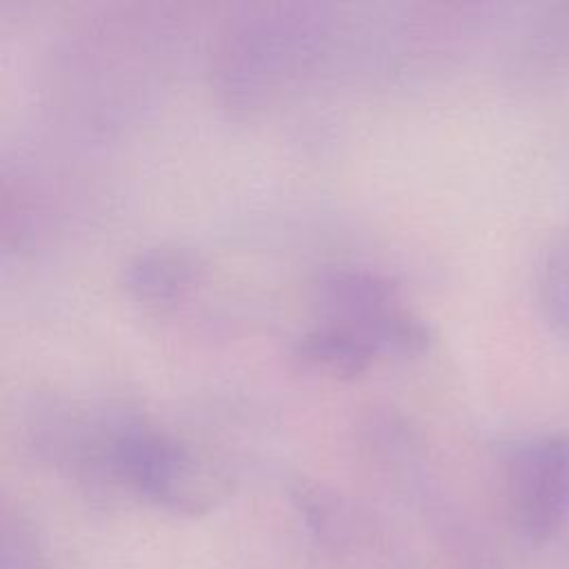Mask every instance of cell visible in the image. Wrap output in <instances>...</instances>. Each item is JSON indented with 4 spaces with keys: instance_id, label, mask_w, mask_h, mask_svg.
<instances>
[{
    "instance_id": "1",
    "label": "cell",
    "mask_w": 569,
    "mask_h": 569,
    "mask_svg": "<svg viewBox=\"0 0 569 569\" xmlns=\"http://www.w3.org/2000/svg\"><path fill=\"white\" fill-rule=\"evenodd\" d=\"M111 487L116 500L200 516L229 496L231 478L196 445L124 409L111 449Z\"/></svg>"
},
{
    "instance_id": "2",
    "label": "cell",
    "mask_w": 569,
    "mask_h": 569,
    "mask_svg": "<svg viewBox=\"0 0 569 569\" xmlns=\"http://www.w3.org/2000/svg\"><path fill=\"white\" fill-rule=\"evenodd\" d=\"M502 487L518 538L533 547L551 542L569 516V436L547 433L511 445Z\"/></svg>"
},
{
    "instance_id": "3",
    "label": "cell",
    "mask_w": 569,
    "mask_h": 569,
    "mask_svg": "<svg viewBox=\"0 0 569 569\" xmlns=\"http://www.w3.org/2000/svg\"><path fill=\"white\" fill-rule=\"evenodd\" d=\"M309 300L320 322L369 333L400 307L398 284L369 267L325 264L309 282Z\"/></svg>"
},
{
    "instance_id": "4",
    "label": "cell",
    "mask_w": 569,
    "mask_h": 569,
    "mask_svg": "<svg viewBox=\"0 0 569 569\" xmlns=\"http://www.w3.org/2000/svg\"><path fill=\"white\" fill-rule=\"evenodd\" d=\"M200 253L184 244H153L133 253L120 269V284L129 298L149 307L182 300L202 278Z\"/></svg>"
},
{
    "instance_id": "5",
    "label": "cell",
    "mask_w": 569,
    "mask_h": 569,
    "mask_svg": "<svg viewBox=\"0 0 569 569\" xmlns=\"http://www.w3.org/2000/svg\"><path fill=\"white\" fill-rule=\"evenodd\" d=\"M293 356L305 369L338 380L365 373L380 358L365 333L329 322H318L307 329L296 340Z\"/></svg>"
},
{
    "instance_id": "6",
    "label": "cell",
    "mask_w": 569,
    "mask_h": 569,
    "mask_svg": "<svg viewBox=\"0 0 569 569\" xmlns=\"http://www.w3.org/2000/svg\"><path fill=\"white\" fill-rule=\"evenodd\" d=\"M538 305L549 329L569 340V231H556L542 247L536 276Z\"/></svg>"
},
{
    "instance_id": "7",
    "label": "cell",
    "mask_w": 569,
    "mask_h": 569,
    "mask_svg": "<svg viewBox=\"0 0 569 569\" xmlns=\"http://www.w3.org/2000/svg\"><path fill=\"white\" fill-rule=\"evenodd\" d=\"M293 502L307 529L325 547H347L353 536L358 538L353 513L333 493H327L320 487L300 485L293 491Z\"/></svg>"
},
{
    "instance_id": "8",
    "label": "cell",
    "mask_w": 569,
    "mask_h": 569,
    "mask_svg": "<svg viewBox=\"0 0 569 569\" xmlns=\"http://www.w3.org/2000/svg\"><path fill=\"white\" fill-rule=\"evenodd\" d=\"M367 338L373 342L378 356L409 360L422 356L429 349L431 329L420 316L400 305L389 316H385L367 333Z\"/></svg>"
},
{
    "instance_id": "9",
    "label": "cell",
    "mask_w": 569,
    "mask_h": 569,
    "mask_svg": "<svg viewBox=\"0 0 569 569\" xmlns=\"http://www.w3.org/2000/svg\"><path fill=\"white\" fill-rule=\"evenodd\" d=\"M0 569H47L42 542L33 522L4 509L0 525Z\"/></svg>"
}]
</instances>
